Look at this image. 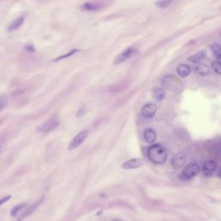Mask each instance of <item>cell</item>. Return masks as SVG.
<instances>
[{
    "instance_id": "1",
    "label": "cell",
    "mask_w": 221,
    "mask_h": 221,
    "mask_svg": "<svg viewBox=\"0 0 221 221\" xmlns=\"http://www.w3.org/2000/svg\"><path fill=\"white\" fill-rule=\"evenodd\" d=\"M148 157L151 162L161 165L166 162L168 154L166 149L161 144H153L148 149Z\"/></svg>"
},
{
    "instance_id": "2",
    "label": "cell",
    "mask_w": 221,
    "mask_h": 221,
    "mask_svg": "<svg viewBox=\"0 0 221 221\" xmlns=\"http://www.w3.org/2000/svg\"><path fill=\"white\" fill-rule=\"evenodd\" d=\"M162 86L168 90L173 92H181L182 86L181 81L174 75H167L162 80Z\"/></svg>"
},
{
    "instance_id": "3",
    "label": "cell",
    "mask_w": 221,
    "mask_h": 221,
    "mask_svg": "<svg viewBox=\"0 0 221 221\" xmlns=\"http://www.w3.org/2000/svg\"><path fill=\"white\" fill-rule=\"evenodd\" d=\"M200 166L197 163H189L187 164L181 174V179L183 181H188L192 178H194L195 175H197L200 172Z\"/></svg>"
},
{
    "instance_id": "4",
    "label": "cell",
    "mask_w": 221,
    "mask_h": 221,
    "mask_svg": "<svg viewBox=\"0 0 221 221\" xmlns=\"http://www.w3.org/2000/svg\"><path fill=\"white\" fill-rule=\"evenodd\" d=\"M89 134V130H83L79 131L78 134L72 139V141L70 142L68 145V149L70 150L74 149L76 148H78L79 145H81L84 143V141L87 139V136Z\"/></svg>"
},
{
    "instance_id": "5",
    "label": "cell",
    "mask_w": 221,
    "mask_h": 221,
    "mask_svg": "<svg viewBox=\"0 0 221 221\" xmlns=\"http://www.w3.org/2000/svg\"><path fill=\"white\" fill-rule=\"evenodd\" d=\"M112 3V0H102L101 2H94V3L88 2V3H85L82 8L85 11H97L102 9L104 6L111 4Z\"/></svg>"
},
{
    "instance_id": "6",
    "label": "cell",
    "mask_w": 221,
    "mask_h": 221,
    "mask_svg": "<svg viewBox=\"0 0 221 221\" xmlns=\"http://www.w3.org/2000/svg\"><path fill=\"white\" fill-rule=\"evenodd\" d=\"M187 160L186 153L183 151H179L175 153L171 158V166L174 169H180L183 167Z\"/></svg>"
},
{
    "instance_id": "7",
    "label": "cell",
    "mask_w": 221,
    "mask_h": 221,
    "mask_svg": "<svg viewBox=\"0 0 221 221\" xmlns=\"http://www.w3.org/2000/svg\"><path fill=\"white\" fill-rule=\"evenodd\" d=\"M59 119L57 117H52L46 122H44L41 125H40L38 130L42 133H48L52 130H55L59 126Z\"/></svg>"
},
{
    "instance_id": "8",
    "label": "cell",
    "mask_w": 221,
    "mask_h": 221,
    "mask_svg": "<svg viewBox=\"0 0 221 221\" xmlns=\"http://www.w3.org/2000/svg\"><path fill=\"white\" fill-rule=\"evenodd\" d=\"M143 164H144L143 160L140 158H134V159H130L129 161L124 162L121 165V168L124 169H136L141 168Z\"/></svg>"
},
{
    "instance_id": "9",
    "label": "cell",
    "mask_w": 221,
    "mask_h": 221,
    "mask_svg": "<svg viewBox=\"0 0 221 221\" xmlns=\"http://www.w3.org/2000/svg\"><path fill=\"white\" fill-rule=\"evenodd\" d=\"M157 112V106L154 103H149L143 105L142 110H141V114L142 116L146 118H150L154 117L155 114Z\"/></svg>"
},
{
    "instance_id": "10",
    "label": "cell",
    "mask_w": 221,
    "mask_h": 221,
    "mask_svg": "<svg viewBox=\"0 0 221 221\" xmlns=\"http://www.w3.org/2000/svg\"><path fill=\"white\" fill-rule=\"evenodd\" d=\"M133 53H134V49L133 48H131V47L127 48L125 50H124L123 52L120 53L117 55L115 62H114V64L115 65H119V64L124 63L125 61H127L128 59H130V57H131V55L133 54Z\"/></svg>"
},
{
    "instance_id": "11",
    "label": "cell",
    "mask_w": 221,
    "mask_h": 221,
    "mask_svg": "<svg viewBox=\"0 0 221 221\" xmlns=\"http://www.w3.org/2000/svg\"><path fill=\"white\" fill-rule=\"evenodd\" d=\"M216 168H217L216 162L212 160H209L204 163L203 168H202V172L206 176H209L215 171Z\"/></svg>"
},
{
    "instance_id": "12",
    "label": "cell",
    "mask_w": 221,
    "mask_h": 221,
    "mask_svg": "<svg viewBox=\"0 0 221 221\" xmlns=\"http://www.w3.org/2000/svg\"><path fill=\"white\" fill-rule=\"evenodd\" d=\"M143 138L145 142L148 143H154L156 140V132L154 129L149 128L144 130Z\"/></svg>"
},
{
    "instance_id": "13",
    "label": "cell",
    "mask_w": 221,
    "mask_h": 221,
    "mask_svg": "<svg viewBox=\"0 0 221 221\" xmlns=\"http://www.w3.org/2000/svg\"><path fill=\"white\" fill-rule=\"evenodd\" d=\"M24 20H25L24 16H20L17 18H16L13 22L8 26V29H7L8 31L9 32H12V31H15V30L18 29L19 28H21V27L23 26L24 23Z\"/></svg>"
},
{
    "instance_id": "14",
    "label": "cell",
    "mask_w": 221,
    "mask_h": 221,
    "mask_svg": "<svg viewBox=\"0 0 221 221\" xmlns=\"http://www.w3.org/2000/svg\"><path fill=\"white\" fill-rule=\"evenodd\" d=\"M178 75L182 78H186L191 74V67L187 64H179L176 67Z\"/></svg>"
},
{
    "instance_id": "15",
    "label": "cell",
    "mask_w": 221,
    "mask_h": 221,
    "mask_svg": "<svg viewBox=\"0 0 221 221\" xmlns=\"http://www.w3.org/2000/svg\"><path fill=\"white\" fill-rule=\"evenodd\" d=\"M206 57H207V52L205 50H200L195 54H193L192 56L188 57V61L196 64V63H200V62L205 60Z\"/></svg>"
},
{
    "instance_id": "16",
    "label": "cell",
    "mask_w": 221,
    "mask_h": 221,
    "mask_svg": "<svg viewBox=\"0 0 221 221\" xmlns=\"http://www.w3.org/2000/svg\"><path fill=\"white\" fill-rule=\"evenodd\" d=\"M197 65L195 66V71L196 74H198L200 76H208L210 74V69L205 64L196 63Z\"/></svg>"
},
{
    "instance_id": "17",
    "label": "cell",
    "mask_w": 221,
    "mask_h": 221,
    "mask_svg": "<svg viewBox=\"0 0 221 221\" xmlns=\"http://www.w3.org/2000/svg\"><path fill=\"white\" fill-rule=\"evenodd\" d=\"M211 50L214 56L217 58V62L221 63V46L218 43H213L211 45Z\"/></svg>"
},
{
    "instance_id": "18",
    "label": "cell",
    "mask_w": 221,
    "mask_h": 221,
    "mask_svg": "<svg viewBox=\"0 0 221 221\" xmlns=\"http://www.w3.org/2000/svg\"><path fill=\"white\" fill-rule=\"evenodd\" d=\"M165 91L161 87H156L153 89V98L157 101L162 100L165 98Z\"/></svg>"
},
{
    "instance_id": "19",
    "label": "cell",
    "mask_w": 221,
    "mask_h": 221,
    "mask_svg": "<svg viewBox=\"0 0 221 221\" xmlns=\"http://www.w3.org/2000/svg\"><path fill=\"white\" fill-rule=\"evenodd\" d=\"M79 52V49H72L71 51H69L68 53H67L65 54H62V55H60V56H58L57 58H55L53 62H60V61H62V60H65L67 58H68V57H71V56H73V55H74L76 53Z\"/></svg>"
},
{
    "instance_id": "20",
    "label": "cell",
    "mask_w": 221,
    "mask_h": 221,
    "mask_svg": "<svg viewBox=\"0 0 221 221\" xmlns=\"http://www.w3.org/2000/svg\"><path fill=\"white\" fill-rule=\"evenodd\" d=\"M173 1L174 0H159V1H157V2L155 3V4H156L158 8L165 9V8H167L169 5H170L172 4Z\"/></svg>"
},
{
    "instance_id": "21",
    "label": "cell",
    "mask_w": 221,
    "mask_h": 221,
    "mask_svg": "<svg viewBox=\"0 0 221 221\" xmlns=\"http://www.w3.org/2000/svg\"><path fill=\"white\" fill-rule=\"evenodd\" d=\"M41 200H39V201H38L37 203H36L35 205H33V206L29 207V209L26 210V211H25V212L22 214V218H21V219H24V217H27V216H29V214H31V213H32V212H33L36 209V207L39 206V204L41 203Z\"/></svg>"
},
{
    "instance_id": "22",
    "label": "cell",
    "mask_w": 221,
    "mask_h": 221,
    "mask_svg": "<svg viewBox=\"0 0 221 221\" xmlns=\"http://www.w3.org/2000/svg\"><path fill=\"white\" fill-rule=\"evenodd\" d=\"M26 206V203H22V204H18V205L15 206V207L12 208L11 212V215L12 217H15L23 208H24Z\"/></svg>"
},
{
    "instance_id": "23",
    "label": "cell",
    "mask_w": 221,
    "mask_h": 221,
    "mask_svg": "<svg viewBox=\"0 0 221 221\" xmlns=\"http://www.w3.org/2000/svg\"><path fill=\"white\" fill-rule=\"evenodd\" d=\"M212 68L213 69V71H214L216 74H218L221 75V63L220 62H217V61H215V62H212Z\"/></svg>"
},
{
    "instance_id": "24",
    "label": "cell",
    "mask_w": 221,
    "mask_h": 221,
    "mask_svg": "<svg viewBox=\"0 0 221 221\" xmlns=\"http://www.w3.org/2000/svg\"><path fill=\"white\" fill-rule=\"evenodd\" d=\"M7 105V99L4 95L0 96V111L4 110Z\"/></svg>"
},
{
    "instance_id": "25",
    "label": "cell",
    "mask_w": 221,
    "mask_h": 221,
    "mask_svg": "<svg viewBox=\"0 0 221 221\" xmlns=\"http://www.w3.org/2000/svg\"><path fill=\"white\" fill-rule=\"evenodd\" d=\"M11 195H8V196H5V197H4V198H2L1 200H0V206L1 205H3L4 203H5V202H7L10 199H11Z\"/></svg>"
},
{
    "instance_id": "26",
    "label": "cell",
    "mask_w": 221,
    "mask_h": 221,
    "mask_svg": "<svg viewBox=\"0 0 221 221\" xmlns=\"http://www.w3.org/2000/svg\"><path fill=\"white\" fill-rule=\"evenodd\" d=\"M25 49L29 51V52H35L36 49H35V47L32 45V44H28L26 47H25Z\"/></svg>"
},
{
    "instance_id": "27",
    "label": "cell",
    "mask_w": 221,
    "mask_h": 221,
    "mask_svg": "<svg viewBox=\"0 0 221 221\" xmlns=\"http://www.w3.org/2000/svg\"><path fill=\"white\" fill-rule=\"evenodd\" d=\"M85 112H86V109H85V108H81V109L78 112L76 113V117H82V116L85 114Z\"/></svg>"
},
{
    "instance_id": "28",
    "label": "cell",
    "mask_w": 221,
    "mask_h": 221,
    "mask_svg": "<svg viewBox=\"0 0 221 221\" xmlns=\"http://www.w3.org/2000/svg\"><path fill=\"white\" fill-rule=\"evenodd\" d=\"M219 176L221 178V168L220 169V172H219Z\"/></svg>"
},
{
    "instance_id": "29",
    "label": "cell",
    "mask_w": 221,
    "mask_h": 221,
    "mask_svg": "<svg viewBox=\"0 0 221 221\" xmlns=\"http://www.w3.org/2000/svg\"><path fill=\"white\" fill-rule=\"evenodd\" d=\"M112 221H121V220H112Z\"/></svg>"
}]
</instances>
